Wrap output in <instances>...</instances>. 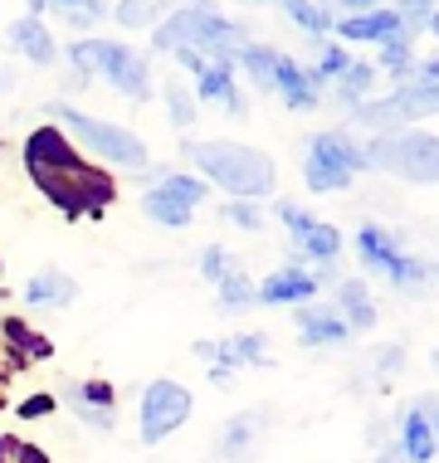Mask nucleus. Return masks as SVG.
<instances>
[{
  "label": "nucleus",
  "mask_w": 439,
  "mask_h": 463,
  "mask_svg": "<svg viewBox=\"0 0 439 463\" xmlns=\"http://www.w3.org/2000/svg\"><path fill=\"white\" fill-rule=\"evenodd\" d=\"M439 118V83H400L391 98H367V103L351 108V122L381 132H406L410 122Z\"/></svg>",
  "instance_id": "obj_7"
},
{
  "label": "nucleus",
  "mask_w": 439,
  "mask_h": 463,
  "mask_svg": "<svg viewBox=\"0 0 439 463\" xmlns=\"http://www.w3.org/2000/svg\"><path fill=\"white\" fill-rule=\"evenodd\" d=\"M191 352H196L200 361H215V342H196V346H191Z\"/></svg>",
  "instance_id": "obj_46"
},
{
  "label": "nucleus",
  "mask_w": 439,
  "mask_h": 463,
  "mask_svg": "<svg viewBox=\"0 0 439 463\" xmlns=\"http://www.w3.org/2000/svg\"><path fill=\"white\" fill-rule=\"evenodd\" d=\"M59 410V395H30L20 405V420H44V415H54Z\"/></svg>",
  "instance_id": "obj_36"
},
{
  "label": "nucleus",
  "mask_w": 439,
  "mask_h": 463,
  "mask_svg": "<svg viewBox=\"0 0 439 463\" xmlns=\"http://www.w3.org/2000/svg\"><path fill=\"white\" fill-rule=\"evenodd\" d=\"M273 93L283 98L293 112H312L318 108V98H322V83L312 79V73L298 64L293 54H279V73H273Z\"/></svg>",
  "instance_id": "obj_13"
},
{
  "label": "nucleus",
  "mask_w": 439,
  "mask_h": 463,
  "mask_svg": "<svg viewBox=\"0 0 439 463\" xmlns=\"http://www.w3.org/2000/svg\"><path fill=\"white\" fill-rule=\"evenodd\" d=\"M283 15L293 20L298 30H308V34H328L332 24H337V10L332 5H303V0H288Z\"/></svg>",
  "instance_id": "obj_28"
},
{
  "label": "nucleus",
  "mask_w": 439,
  "mask_h": 463,
  "mask_svg": "<svg viewBox=\"0 0 439 463\" xmlns=\"http://www.w3.org/2000/svg\"><path fill=\"white\" fill-rule=\"evenodd\" d=\"M24 166H30L34 185H49V181L79 176L88 161H83V152L59 128H34L30 137H24Z\"/></svg>",
  "instance_id": "obj_10"
},
{
  "label": "nucleus",
  "mask_w": 439,
  "mask_h": 463,
  "mask_svg": "<svg viewBox=\"0 0 439 463\" xmlns=\"http://www.w3.org/2000/svg\"><path fill=\"white\" fill-rule=\"evenodd\" d=\"M279 54L283 49H273V44H254L249 40L240 54H234V64H240L249 73V83H254L259 93H273V73H279Z\"/></svg>",
  "instance_id": "obj_21"
},
{
  "label": "nucleus",
  "mask_w": 439,
  "mask_h": 463,
  "mask_svg": "<svg viewBox=\"0 0 439 463\" xmlns=\"http://www.w3.org/2000/svg\"><path fill=\"white\" fill-rule=\"evenodd\" d=\"M152 44L171 49V54L191 49V54H205V59H234L249 44V34H244V24L224 20L215 5H176L152 30Z\"/></svg>",
  "instance_id": "obj_2"
},
{
  "label": "nucleus",
  "mask_w": 439,
  "mask_h": 463,
  "mask_svg": "<svg viewBox=\"0 0 439 463\" xmlns=\"http://www.w3.org/2000/svg\"><path fill=\"white\" fill-rule=\"evenodd\" d=\"M142 215L157 220V224H167V230H186L196 210L181 205V200H171V195H161L157 185H152V191H142Z\"/></svg>",
  "instance_id": "obj_24"
},
{
  "label": "nucleus",
  "mask_w": 439,
  "mask_h": 463,
  "mask_svg": "<svg viewBox=\"0 0 439 463\" xmlns=\"http://www.w3.org/2000/svg\"><path fill=\"white\" fill-rule=\"evenodd\" d=\"M347 69H351V54H347L342 44H328V49L318 54V69H308V73H312L318 83H337Z\"/></svg>",
  "instance_id": "obj_31"
},
{
  "label": "nucleus",
  "mask_w": 439,
  "mask_h": 463,
  "mask_svg": "<svg viewBox=\"0 0 439 463\" xmlns=\"http://www.w3.org/2000/svg\"><path fill=\"white\" fill-rule=\"evenodd\" d=\"M49 112H54L59 132H64V137H79L88 152H98L103 161H112V166H122V171H147V161H152V156H147V142H142L132 128L103 122V118H93V112H83V108H73V103H54ZM79 142H73V146H79Z\"/></svg>",
  "instance_id": "obj_5"
},
{
  "label": "nucleus",
  "mask_w": 439,
  "mask_h": 463,
  "mask_svg": "<svg viewBox=\"0 0 439 463\" xmlns=\"http://www.w3.org/2000/svg\"><path fill=\"white\" fill-rule=\"evenodd\" d=\"M337 317L347 322L351 332H371L376 327V303H371V288L367 279H342L337 283Z\"/></svg>",
  "instance_id": "obj_16"
},
{
  "label": "nucleus",
  "mask_w": 439,
  "mask_h": 463,
  "mask_svg": "<svg viewBox=\"0 0 439 463\" xmlns=\"http://www.w3.org/2000/svg\"><path fill=\"white\" fill-rule=\"evenodd\" d=\"M332 30H337V40H342V49H347V44H386V40H396V34L415 30V24L400 20L396 5H367V10H351L347 20H337Z\"/></svg>",
  "instance_id": "obj_12"
},
{
  "label": "nucleus",
  "mask_w": 439,
  "mask_h": 463,
  "mask_svg": "<svg viewBox=\"0 0 439 463\" xmlns=\"http://www.w3.org/2000/svg\"><path fill=\"white\" fill-rule=\"evenodd\" d=\"M200 273H205L210 283H220L224 273H230V254H224L220 244H205V249H200Z\"/></svg>",
  "instance_id": "obj_35"
},
{
  "label": "nucleus",
  "mask_w": 439,
  "mask_h": 463,
  "mask_svg": "<svg viewBox=\"0 0 439 463\" xmlns=\"http://www.w3.org/2000/svg\"><path fill=\"white\" fill-rule=\"evenodd\" d=\"M20 454V439H10V434H0V458H15Z\"/></svg>",
  "instance_id": "obj_44"
},
{
  "label": "nucleus",
  "mask_w": 439,
  "mask_h": 463,
  "mask_svg": "<svg viewBox=\"0 0 439 463\" xmlns=\"http://www.w3.org/2000/svg\"><path fill=\"white\" fill-rule=\"evenodd\" d=\"M371 83H376V64H361V59H351V69L342 73V79H337V103H347V108L367 103Z\"/></svg>",
  "instance_id": "obj_26"
},
{
  "label": "nucleus",
  "mask_w": 439,
  "mask_h": 463,
  "mask_svg": "<svg viewBox=\"0 0 439 463\" xmlns=\"http://www.w3.org/2000/svg\"><path fill=\"white\" fill-rule=\"evenodd\" d=\"M112 15H118V20H128V24H137V20H147V15H152V5H137V0H128V5H112Z\"/></svg>",
  "instance_id": "obj_40"
},
{
  "label": "nucleus",
  "mask_w": 439,
  "mask_h": 463,
  "mask_svg": "<svg viewBox=\"0 0 439 463\" xmlns=\"http://www.w3.org/2000/svg\"><path fill=\"white\" fill-rule=\"evenodd\" d=\"M298 332H303V346H347L351 342V327L337 317V307H322V303L298 307Z\"/></svg>",
  "instance_id": "obj_15"
},
{
  "label": "nucleus",
  "mask_w": 439,
  "mask_h": 463,
  "mask_svg": "<svg viewBox=\"0 0 439 463\" xmlns=\"http://www.w3.org/2000/svg\"><path fill=\"white\" fill-rule=\"evenodd\" d=\"M0 336H5V346H10V356H24V361H49L54 356V342L40 332H30L20 317H5L0 322Z\"/></svg>",
  "instance_id": "obj_22"
},
{
  "label": "nucleus",
  "mask_w": 439,
  "mask_h": 463,
  "mask_svg": "<svg viewBox=\"0 0 439 463\" xmlns=\"http://www.w3.org/2000/svg\"><path fill=\"white\" fill-rule=\"evenodd\" d=\"M215 366L224 371H234V366H269V336L263 332H240V336H230V342H220L215 346Z\"/></svg>",
  "instance_id": "obj_20"
},
{
  "label": "nucleus",
  "mask_w": 439,
  "mask_h": 463,
  "mask_svg": "<svg viewBox=\"0 0 439 463\" xmlns=\"http://www.w3.org/2000/svg\"><path fill=\"white\" fill-rule=\"evenodd\" d=\"M357 171H367V152H361V142H351V137L337 132V128L308 137V146H303V185L312 195L347 191Z\"/></svg>",
  "instance_id": "obj_6"
},
{
  "label": "nucleus",
  "mask_w": 439,
  "mask_h": 463,
  "mask_svg": "<svg viewBox=\"0 0 439 463\" xmlns=\"http://www.w3.org/2000/svg\"><path fill=\"white\" fill-rule=\"evenodd\" d=\"M73 298H79V283H73L69 273H59V269L30 273V283H24V303L30 307H69Z\"/></svg>",
  "instance_id": "obj_18"
},
{
  "label": "nucleus",
  "mask_w": 439,
  "mask_h": 463,
  "mask_svg": "<svg viewBox=\"0 0 439 463\" xmlns=\"http://www.w3.org/2000/svg\"><path fill=\"white\" fill-rule=\"evenodd\" d=\"M186 156L200 166V176L215 181L230 200H263L279 185V161L269 152L249 142H234V137H210V142H186Z\"/></svg>",
  "instance_id": "obj_1"
},
{
  "label": "nucleus",
  "mask_w": 439,
  "mask_h": 463,
  "mask_svg": "<svg viewBox=\"0 0 439 463\" xmlns=\"http://www.w3.org/2000/svg\"><path fill=\"white\" fill-rule=\"evenodd\" d=\"M415 410H420V420L430 424V434H434V444H439V391H425L415 400Z\"/></svg>",
  "instance_id": "obj_37"
},
{
  "label": "nucleus",
  "mask_w": 439,
  "mask_h": 463,
  "mask_svg": "<svg viewBox=\"0 0 439 463\" xmlns=\"http://www.w3.org/2000/svg\"><path fill=\"white\" fill-rule=\"evenodd\" d=\"M376 463H410V458H406V454H400V449H396V444H386V449H381V454H376Z\"/></svg>",
  "instance_id": "obj_43"
},
{
  "label": "nucleus",
  "mask_w": 439,
  "mask_h": 463,
  "mask_svg": "<svg viewBox=\"0 0 439 463\" xmlns=\"http://www.w3.org/2000/svg\"><path fill=\"white\" fill-rule=\"evenodd\" d=\"M49 10H59V15H69V20H98L108 5H98V0H88V5H49Z\"/></svg>",
  "instance_id": "obj_39"
},
{
  "label": "nucleus",
  "mask_w": 439,
  "mask_h": 463,
  "mask_svg": "<svg viewBox=\"0 0 439 463\" xmlns=\"http://www.w3.org/2000/svg\"><path fill=\"white\" fill-rule=\"evenodd\" d=\"M79 420H88V424H93V430H112V415H108V410H79Z\"/></svg>",
  "instance_id": "obj_41"
},
{
  "label": "nucleus",
  "mask_w": 439,
  "mask_h": 463,
  "mask_svg": "<svg viewBox=\"0 0 439 463\" xmlns=\"http://www.w3.org/2000/svg\"><path fill=\"white\" fill-rule=\"evenodd\" d=\"M10 49H20V54L30 59V64H40V69H49L59 59L54 34H49L40 20H15V24H10Z\"/></svg>",
  "instance_id": "obj_19"
},
{
  "label": "nucleus",
  "mask_w": 439,
  "mask_h": 463,
  "mask_svg": "<svg viewBox=\"0 0 439 463\" xmlns=\"http://www.w3.org/2000/svg\"><path fill=\"white\" fill-rule=\"evenodd\" d=\"M376 69H386L396 79V89L410 79V69H415V30L396 34V40L381 44V59H376Z\"/></svg>",
  "instance_id": "obj_23"
},
{
  "label": "nucleus",
  "mask_w": 439,
  "mask_h": 463,
  "mask_svg": "<svg viewBox=\"0 0 439 463\" xmlns=\"http://www.w3.org/2000/svg\"><path fill=\"white\" fill-rule=\"evenodd\" d=\"M406 83H439V54L434 59H415V69H410Z\"/></svg>",
  "instance_id": "obj_38"
},
{
  "label": "nucleus",
  "mask_w": 439,
  "mask_h": 463,
  "mask_svg": "<svg viewBox=\"0 0 439 463\" xmlns=\"http://www.w3.org/2000/svg\"><path fill=\"white\" fill-rule=\"evenodd\" d=\"M425 30H430V34H439V5L430 10V24H425Z\"/></svg>",
  "instance_id": "obj_47"
},
{
  "label": "nucleus",
  "mask_w": 439,
  "mask_h": 463,
  "mask_svg": "<svg viewBox=\"0 0 439 463\" xmlns=\"http://www.w3.org/2000/svg\"><path fill=\"white\" fill-rule=\"evenodd\" d=\"M161 93H167V118L176 122V128H191V122H196V98H191V89H181V83H167V89H161Z\"/></svg>",
  "instance_id": "obj_30"
},
{
  "label": "nucleus",
  "mask_w": 439,
  "mask_h": 463,
  "mask_svg": "<svg viewBox=\"0 0 439 463\" xmlns=\"http://www.w3.org/2000/svg\"><path fill=\"white\" fill-rule=\"evenodd\" d=\"M430 279H439V264H434V269H430Z\"/></svg>",
  "instance_id": "obj_49"
},
{
  "label": "nucleus",
  "mask_w": 439,
  "mask_h": 463,
  "mask_svg": "<svg viewBox=\"0 0 439 463\" xmlns=\"http://www.w3.org/2000/svg\"><path fill=\"white\" fill-rule=\"evenodd\" d=\"M191 415H196V395L181 381H171V375H157L152 385H142V400H137V439L157 449Z\"/></svg>",
  "instance_id": "obj_8"
},
{
  "label": "nucleus",
  "mask_w": 439,
  "mask_h": 463,
  "mask_svg": "<svg viewBox=\"0 0 439 463\" xmlns=\"http://www.w3.org/2000/svg\"><path fill=\"white\" fill-rule=\"evenodd\" d=\"M230 375H234V371H224V366H210V385H220V391H224V385H230Z\"/></svg>",
  "instance_id": "obj_45"
},
{
  "label": "nucleus",
  "mask_w": 439,
  "mask_h": 463,
  "mask_svg": "<svg viewBox=\"0 0 439 463\" xmlns=\"http://www.w3.org/2000/svg\"><path fill=\"white\" fill-rule=\"evenodd\" d=\"M342 244H347L342 230H337V224H328V220H318V224H312V234L298 244V254H303V259H318V269H328L332 259L342 254Z\"/></svg>",
  "instance_id": "obj_25"
},
{
  "label": "nucleus",
  "mask_w": 439,
  "mask_h": 463,
  "mask_svg": "<svg viewBox=\"0 0 439 463\" xmlns=\"http://www.w3.org/2000/svg\"><path fill=\"white\" fill-rule=\"evenodd\" d=\"M215 288H220V312H244V307H254V283H249L240 269H230Z\"/></svg>",
  "instance_id": "obj_29"
},
{
  "label": "nucleus",
  "mask_w": 439,
  "mask_h": 463,
  "mask_svg": "<svg viewBox=\"0 0 439 463\" xmlns=\"http://www.w3.org/2000/svg\"><path fill=\"white\" fill-rule=\"evenodd\" d=\"M157 191L161 195H171V200H181V205H205V195H210V185L200 181V176H186V171H171V176H157Z\"/></svg>",
  "instance_id": "obj_27"
},
{
  "label": "nucleus",
  "mask_w": 439,
  "mask_h": 463,
  "mask_svg": "<svg viewBox=\"0 0 439 463\" xmlns=\"http://www.w3.org/2000/svg\"><path fill=\"white\" fill-rule=\"evenodd\" d=\"M396 449H400L410 463H434V458H439V444H434L430 424L420 420L415 405H410L406 415H400V424H396Z\"/></svg>",
  "instance_id": "obj_17"
},
{
  "label": "nucleus",
  "mask_w": 439,
  "mask_h": 463,
  "mask_svg": "<svg viewBox=\"0 0 439 463\" xmlns=\"http://www.w3.org/2000/svg\"><path fill=\"white\" fill-rule=\"evenodd\" d=\"M249 444H254V420H230L220 430V454L234 458V454H249Z\"/></svg>",
  "instance_id": "obj_32"
},
{
  "label": "nucleus",
  "mask_w": 439,
  "mask_h": 463,
  "mask_svg": "<svg viewBox=\"0 0 439 463\" xmlns=\"http://www.w3.org/2000/svg\"><path fill=\"white\" fill-rule=\"evenodd\" d=\"M15 458H20V463H49V454H44V449H34V444H20Z\"/></svg>",
  "instance_id": "obj_42"
},
{
  "label": "nucleus",
  "mask_w": 439,
  "mask_h": 463,
  "mask_svg": "<svg viewBox=\"0 0 439 463\" xmlns=\"http://www.w3.org/2000/svg\"><path fill=\"white\" fill-rule=\"evenodd\" d=\"M367 171H391L410 185H439V137L406 128V132H381L367 146Z\"/></svg>",
  "instance_id": "obj_4"
},
{
  "label": "nucleus",
  "mask_w": 439,
  "mask_h": 463,
  "mask_svg": "<svg viewBox=\"0 0 439 463\" xmlns=\"http://www.w3.org/2000/svg\"><path fill=\"white\" fill-rule=\"evenodd\" d=\"M220 220L234 224V230H244V234H259V230H263V215H259L254 205H249V200H224Z\"/></svg>",
  "instance_id": "obj_33"
},
{
  "label": "nucleus",
  "mask_w": 439,
  "mask_h": 463,
  "mask_svg": "<svg viewBox=\"0 0 439 463\" xmlns=\"http://www.w3.org/2000/svg\"><path fill=\"white\" fill-rule=\"evenodd\" d=\"M357 254H361V264L376 269V273H386L396 288H420L425 279H430V264L415 259V254H406L396 234L386 230V224H376V220L357 230Z\"/></svg>",
  "instance_id": "obj_9"
},
{
  "label": "nucleus",
  "mask_w": 439,
  "mask_h": 463,
  "mask_svg": "<svg viewBox=\"0 0 439 463\" xmlns=\"http://www.w3.org/2000/svg\"><path fill=\"white\" fill-rule=\"evenodd\" d=\"M64 54H69V64L79 69L83 83L98 73V79L112 83L118 93H128L132 103H147V98H152V69H147L142 49L118 44V40H73Z\"/></svg>",
  "instance_id": "obj_3"
},
{
  "label": "nucleus",
  "mask_w": 439,
  "mask_h": 463,
  "mask_svg": "<svg viewBox=\"0 0 439 463\" xmlns=\"http://www.w3.org/2000/svg\"><path fill=\"white\" fill-rule=\"evenodd\" d=\"M322 273H328V269L312 273L303 259H293V264L273 269L263 283H254V303H263V307H308L312 298H318Z\"/></svg>",
  "instance_id": "obj_11"
},
{
  "label": "nucleus",
  "mask_w": 439,
  "mask_h": 463,
  "mask_svg": "<svg viewBox=\"0 0 439 463\" xmlns=\"http://www.w3.org/2000/svg\"><path fill=\"white\" fill-rule=\"evenodd\" d=\"M279 220H283V230L293 234V244H303L312 234V224H318V215H308V210L293 205V200H279Z\"/></svg>",
  "instance_id": "obj_34"
},
{
  "label": "nucleus",
  "mask_w": 439,
  "mask_h": 463,
  "mask_svg": "<svg viewBox=\"0 0 439 463\" xmlns=\"http://www.w3.org/2000/svg\"><path fill=\"white\" fill-rule=\"evenodd\" d=\"M191 98L196 103H220L224 112H244L240 89H234V59H210V64L196 73Z\"/></svg>",
  "instance_id": "obj_14"
},
{
  "label": "nucleus",
  "mask_w": 439,
  "mask_h": 463,
  "mask_svg": "<svg viewBox=\"0 0 439 463\" xmlns=\"http://www.w3.org/2000/svg\"><path fill=\"white\" fill-rule=\"evenodd\" d=\"M430 361H434V371H439V346H434V356H430Z\"/></svg>",
  "instance_id": "obj_48"
},
{
  "label": "nucleus",
  "mask_w": 439,
  "mask_h": 463,
  "mask_svg": "<svg viewBox=\"0 0 439 463\" xmlns=\"http://www.w3.org/2000/svg\"><path fill=\"white\" fill-rule=\"evenodd\" d=\"M0 89H5V83H0Z\"/></svg>",
  "instance_id": "obj_50"
}]
</instances>
